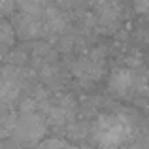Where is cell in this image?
I'll return each mask as SVG.
<instances>
[{"mask_svg":"<svg viewBox=\"0 0 149 149\" xmlns=\"http://www.w3.org/2000/svg\"><path fill=\"white\" fill-rule=\"evenodd\" d=\"M11 38H13V32H11L10 25H6V23H0V45L11 42Z\"/></svg>","mask_w":149,"mask_h":149,"instance_id":"4","label":"cell"},{"mask_svg":"<svg viewBox=\"0 0 149 149\" xmlns=\"http://www.w3.org/2000/svg\"><path fill=\"white\" fill-rule=\"evenodd\" d=\"M132 87V76L128 72H115L111 77V89L115 93H125Z\"/></svg>","mask_w":149,"mask_h":149,"instance_id":"3","label":"cell"},{"mask_svg":"<svg viewBox=\"0 0 149 149\" xmlns=\"http://www.w3.org/2000/svg\"><path fill=\"white\" fill-rule=\"evenodd\" d=\"M98 136L104 143H121L128 136V128L119 117H102L98 123Z\"/></svg>","mask_w":149,"mask_h":149,"instance_id":"1","label":"cell"},{"mask_svg":"<svg viewBox=\"0 0 149 149\" xmlns=\"http://www.w3.org/2000/svg\"><path fill=\"white\" fill-rule=\"evenodd\" d=\"M17 70L8 66V68L0 70V100L10 102L19 95V81L15 76Z\"/></svg>","mask_w":149,"mask_h":149,"instance_id":"2","label":"cell"},{"mask_svg":"<svg viewBox=\"0 0 149 149\" xmlns=\"http://www.w3.org/2000/svg\"><path fill=\"white\" fill-rule=\"evenodd\" d=\"M13 8V0H0V15H6Z\"/></svg>","mask_w":149,"mask_h":149,"instance_id":"5","label":"cell"}]
</instances>
